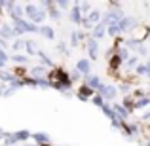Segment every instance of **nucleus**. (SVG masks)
Wrapping results in <instances>:
<instances>
[{
	"instance_id": "f257e3e1",
	"label": "nucleus",
	"mask_w": 150,
	"mask_h": 146,
	"mask_svg": "<svg viewBox=\"0 0 150 146\" xmlns=\"http://www.w3.org/2000/svg\"><path fill=\"white\" fill-rule=\"evenodd\" d=\"M124 17H125V15H124V10H112V8H110V10L105 13V17H103V23H105L106 27L120 25V21Z\"/></svg>"
},
{
	"instance_id": "f03ea898",
	"label": "nucleus",
	"mask_w": 150,
	"mask_h": 146,
	"mask_svg": "<svg viewBox=\"0 0 150 146\" xmlns=\"http://www.w3.org/2000/svg\"><path fill=\"white\" fill-rule=\"evenodd\" d=\"M99 23H103V21H101V11H99V10H93L89 15H86V17H84V21H82V27H84L86 30H89V32H91V30L95 29Z\"/></svg>"
},
{
	"instance_id": "7ed1b4c3",
	"label": "nucleus",
	"mask_w": 150,
	"mask_h": 146,
	"mask_svg": "<svg viewBox=\"0 0 150 146\" xmlns=\"http://www.w3.org/2000/svg\"><path fill=\"white\" fill-rule=\"evenodd\" d=\"M120 29H122V32H127V30L139 29V19H137V17H131V15H125V17L120 21Z\"/></svg>"
},
{
	"instance_id": "20e7f679",
	"label": "nucleus",
	"mask_w": 150,
	"mask_h": 146,
	"mask_svg": "<svg viewBox=\"0 0 150 146\" xmlns=\"http://www.w3.org/2000/svg\"><path fill=\"white\" fill-rule=\"evenodd\" d=\"M148 36H150V27H139V29L133 30L131 40H135V42H139V44H143V42H148Z\"/></svg>"
},
{
	"instance_id": "39448f33",
	"label": "nucleus",
	"mask_w": 150,
	"mask_h": 146,
	"mask_svg": "<svg viewBox=\"0 0 150 146\" xmlns=\"http://www.w3.org/2000/svg\"><path fill=\"white\" fill-rule=\"evenodd\" d=\"M124 65V61H122V57L116 53V51L110 49V59H108V70L114 74H118V70H120V66Z\"/></svg>"
},
{
	"instance_id": "423d86ee",
	"label": "nucleus",
	"mask_w": 150,
	"mask_h": 146,
	"mask_svg": "<svg viewBox=\"0 0 150 146\" xmlns=\"http://www.w3.org/2000/svg\"><path fill=\"white\" fill-rule=\"evenodd\" d=\"M82 2H72V10H70L69 17L70 21L74 23V25H82V21H84V17H82V8H80Z\"/></svg>"
},
{
	"instance_id": "0eeeda50",
	"label": "nucleus",
	"mask_w": 150,
	"mask_h": 146,
	"mask_svg": "<svg viewBox=\"0 0 150 146\" xmlns=\"http://www.w3.org/2000/svg\"><path fill=\"white\" fill-rule=\"evenodd\" d=\"M93 95H95V91H93L91 87H89V85H80V87H78V91H76V97L80 99V101H91L93 99Z\"/></svg>"
},
{
	"instance_id": "6e6552de",
	"label": "nucleus",
	"mask_w": 150,
	"mask_h": 146,
	"mask_svg": "<svg viewBox=\"0 0 150 146\" xmlns=\"http://www.w3.org/2000/svg\"><path fill=\"white\" fill-rule=\"evenodd\" d=\"M99 95L105 99V101H114L118 95V87H114V85H103L99 89Z\"/></svg>"
},
{
	"instance_id": "1a4fd4ad",
	"label": "nucleus",
	"mask_w": 150,
	"mask_h": 146,
	"mask_svg": "<svg viewBox=\"0 0 150 146\" xmlns=\"http://www.w3.org/2000/svg\"><path fill=\"white\" fill-rule=\"evenodd\" d=\"M114 108V112H116V116H118V120L122 121V123H127V120H129V110L125 108L124 104H116V102H114V104H110Z\"/></svg>"
},
{
	"instance_id": "9d476101",
	"label": "nucleus",
	"mask_w": 150,
	"mask_h": 146,
	"mask_svg": "<svg viewBox=\"0 0 150 146\" xmlns=\"http://www.w3.org/2000/svg\"><path fill=\"white\" fill-rule=\"evenodd\" d=\"M84 82H86V85H89V87H91L95 93H99V89L105 85V84L101 82V78H99V76H93V74H89V76H84Z\"/></svg>"
},
{
	"instance_id": "9b49d317",
	"label": "nucleus",
	"mask_w": 150,
	"mask_h": 146,
	"mask_svg": "<svg viewBox=\"0 0 150 146\" xmlns=\"http://www.w3.org/2000/svg\"><path fill=\"white\" fill-rule=\"evenodd\" d=\"M11 38H15V30L11 25H8V23H2L0 25V40H11Z\"/></svg>"
},
{
	"instance_id": "f8f14e48",
	"label": "nucleus",
	"mask_w": 150,
	"mask_h": 146,
	"mask_svg": "<svg viewBox=\"0 0 150 146\" xmlns=\"http://www.w3.org/2000/svg\"><path fill=\"white\" fill-rule=\"evenodd\" d=\"M48 68L46 66H42V65H38V66H33V68L29 70V76L30 78H34V80H42V78H48Z\"/></svg>"
},
{
	"instance_id": "ddd939ff",
	"label": "nucleus",
	"mask_w": 150,
	"mask_h": 146,
	"mask_svg": "<svg viewBox=\"0 0 150 146\" xmlns=\"http://www.w3.org/2000/svg\"><path fill=\"white\" fill-rule=\"evenodd\" d=\"M76 70L82 76H89V74H91V63H89V59H78Z\"/></svg>"
},
{
	"instance_id": "4468645a",
	"label": "nucleus",
	"mask_w": 150,
	"mask_h": 146,
	"mask_svg": "<svg viewBox=\"0 0 150 146\" xmlns=\"http://www.w3.org/2000/svg\"><path fill=\"white\" fill-rule=\"evenodd\" d=\"M106 29H108V27H106L105 23H99V25H97L95 29H93L91 32H89V38H93V40L99 42L101 38H105V36H106Z\"/></svg>"
},
{
	"instance_id": "2eb2a0df",
	"label": "nucleus",
	"mask_w": 150,
	"mask_h": 146,
	"mask_svg": "<svg viewBox=\"0 0 150 146\" xmlns=\"http://www.w3.org/2000/svg\"><path fill=\"white\" fill-rule=\"evenodd\" d=\"M86 49H88V53H89V59H93V61H95V59H97V53H99V42L93 40V38H89V40L86 42Z\"/></svg>"
},
{
	"instance_id": "dca6fc26",
	"label": "nucleus",
	"mask_w": 150,
	"mask_h": 146,
	"mask_svg": "<svg viewBox=\"0 0 150 146\" xmlns=\"http://www.w3.org/2000/svg\"><path fill=\"white\" fill-rule=\"evenodd\" d=\"M11 137H13V140L19 144V142H25L27 139H30V137H33V133H30V131H27V129H21V131L11 133Z\"/></svg>"
},
{
	"instance_id": "f3484780",
	"label": "nucleus",
	"mask_w": 150,
	"mask_h": 146,
	"mask_svg": "<svg viewBox=\"0 0 150 146\" xmlns=\"http://www.w3.org/2000/svg\"><path fill=\"white\" fill-rule=\"evenodd\" d=\"M23 15H25V6H21V4H17V6L10 11V17L13 19V21H17V19H25Z\"/></svg>"
},
{
	"instance_id": "a211bd4d",
	"label": "nucleus",
	"mask_w": 150,
	"mask_h": 146,
	"mask_svg": "<svg viewBox=\"0 0 150 146\" xmlns=\"http://www.w3.org/2000/svg\"><path fill=\"white\" fill-rule=\"evenodd\" d=\"M61 13H63V11L57 8V4L51 2V6L48 8V17H51L53 21H59V19H61Z\"/></svg>"
},
{
	"instance_id": "6ab92c4d",
	"label": "nucleus",
	"mask_w": 150,
	"mask_h": 146,
	"mask_svg": "<svg viewBox=\"0 0 150 146\" xmlns=\"http://www.w3.org/2000/svg\"><path fill=\"white\" fill-rule=\"evenodd\" d=\"M38 34H42V36L48 38V40H53L55 38V30H53V27H50V25H42L40 30H38Z\"/></svg>"
},
{
	"instance_id": "aec40b11",
	"label": "nucleus",
	"mask_w": 150,
	"mask_h": 146,
	"mask_svg": "<svg viewBox=\"0 0 150 146\" xmlns=\"http://www.w3.org/2000/svg\"><path fill=\"white\" fill-rule=\"evenodd\" d=\"M101 110H103V114H105V116L110 120V123H114V121H120V120H118V116H116V112H114V108H112V106L105 104Z\"/></svg>"
},
{
	"instance_id": "412c9836",
	"label": "nucleus",
	"mask_w": 150,
	"mask_h": 146,
	"mask_svg": "<svg viewBox=\"0 0 150 146\" xmlns=\"http://www.w3.org/2000/svg\"><path fill=\"white\" fill-rule=\"evenodd\" d=\"M135 74L137 76H148L150 78V63H141L135 68Z\"/></svg>"
},
{
	"instance_id": "4be33fe9",
	"label": "nucleus",
	"mask_w": 150,
	"mask_h": 146,
	"mask_svg": "<svg viewBox=\"0 0 150 146\" xmlns=\"http://www.w3.org/2000/svg\"><path fill=\"white\" fill-rule=\"evenodd\" d=\"M15 78H17L15 72H10V70H2V72H0V82H4V84H8V85H10Z\"/></svg>"
},
{
	"instance_id": "5701e85b",
	"label": "nucleus",
	"mask_w": 150,
	"mask_h": 146,
	"mask_svg": "<svg viewBox=\"0 0 150 146\" xmlns=\"http://www.w3.org/2000/svg\"><path fill=\"white\" fill-rule=\"evenodd\" d=\"M33 140H36L40 146L42 144H48L50 142V135H48V133H42V131L40 133H33Z\"/></svg>"
},
{
	"instance_id": "b1692460",
	"label": "nucleus",
	"mask_w": 150,
	"mask_h": 146,
	"mask_svg": "<svg viewBox=\"0 0 150 146\" xmlns=\"http://www.w3.org/2000/svg\"><path fill=\"white\" fill-rule=\"evenodd\" d=\"M25 49H27L29 55H38V53H40V49H38V42H34V40H27Z\"/></svg>"
},
{
	"instance_id": "393cba45",
	"label": "nucleus",
	"mask_w": 150,
	"mask_h": 146,
	"mask_svg": "<svg viewBox=\"0 0 150 146\" xmlns=\"http://www.w3.org/2000/svg\"><path fill=\"white\" fill-rule=\"evenodd\" d=\"M38 10H40V8L34 6V4H25V15L29 17V21H33V17L38 13Z\"/></svg>"
},
{
	"instance_id": "a878e982",
	"label": "nucleus",
	"mask_w": 150,
	"mask_h": 146,
	"mask_svg": "<svg viewBox=\"0 0 150 146\" xmlns=\"http://www.w3.org/2000/svg\"><path fill=\"white\" fill-rule=\"evenodd\" d=\"M38 57H40V63H42V66H46V65H48L51 70H53V68H57V66L53 65V61L50 59V55H46L44 51H40V53H38Z\"/></svg>"
},
{
	"instance_id": "bb28decb",
	"label": "nucleus",
	"mask_w": 150,
	"mask_h": 146,
	"mask_svg": "<svg viewBox=\"0 0 150 146\" xmlns=\"http://www.w3.org/2000/svg\"><path fill=\"white\" fill-rule=\"evenodd\" d=\"M118 89H120V93H122V95H125V97L133 95V93H131V89H133V87H131V82H122Z\"/></svg>"
},
{
	"instance_id": "cd10ccee",
	"label": "nucleus",
	"mask_w": 150,
	"mask_h": 146,
	"mask_svg": "<svg viewBox=\"0 0 150 146\" xmlns=\"http://www.w3.org/2000/svg\"><path fill=\"white\" fill-rule=\"evenodd\" d=\"M10 59L15 63V65H27V63H29V57L23 55V53H13V57H10Z\"/></svg>"
},
{
	"instance_id": "c85d7f7f",
	"label": "nucleus",
	"mask_w": 150,
	"mask_h": 146,
	"mask_svg": "<svg viewBox=\"0 0 150 146\" xmlns=\"http://www.w3.org/2000/svg\"><path fill=\"white\" fill-rule=\"evenodd\" d=\"M139 65H141V63H139V55H131V57L127 59V63H125V68H129V70L133 68V70H135Z\"/></svg>"
},
{
	"instance_id": "c756f323",
	"label": "nucleus",
	"mask_w": 150,
	"mask_h": 146,
	"mask_svg": "<svg viewBox=\"0 0 150 146\" xmlns=\"http://www.w3.org/2000/svg\"><path fill=\"white\" fill-rule=\"evenodd\" d=\"M150 104V95L139 99V101H135V110H141V108H146V106Z\"/></svg>"
},
{
	"instance_id": "7c9ffc66",
	"label": "nucleus",
	"mask_w": 150,
	"mask_h": 146,
	"mask_svg": "<svg viewBox=\"0 0 150 146\" xmlns=\"http://www.w3.org/2000/svg\"><path fill=\"white\" fill-rule=\"evenodd\" d=\"M25 46H27V40H21V38H15V40H13V44H11V48H13V51L17 53V51L25 49Z\"/></svg>"
},
{
	"instance_id": "2f4dec72",
	"label": "nucleus",
	"mask_w": 150,
	"mask_h": 146,
	"mask_svg": "<svg viewBox=\"0 0 150 146\" xmlns=\"http://www.w3.org/2000/svg\"><path fill=\"white\" fill-rule=\"evenodd\" d=\"M89 102H91L93 106H99V108H103V106L106 104V101H105V99H103V97L99 95V93H95V95H93V99H91Z\"/></svg>"
},
{
	"instance_id": "473e14b6",
	"label": "nucleus",
	"mask_w": 150,
	"mask_h": 146,
	"mask_svg": "<svg viewBox=\"0 0 150 146\" xmlns=\"http://www.w3.org/2000/svg\"><path fill=\"white\" fill-rule=\"evenodd\" d=\"M106 34H108V36H118V34H122L120 25H112V27H108V29H106Z\"/></svg>"
},
{
	"instance_id": "72a5a7b5",
	"label": "nucleus",
	"mask_w": 150,
	"mask_h": 146,
	"mask_svg": "<svg viewBox=\"0 0 150 146\" xmlns=\"http://www.w3.org/2000/svg\"><path fill=\"white\" fill-rule=\"evenodd\" d=\"M78 44H80L78 30H72V32H70V48H78Z\"/></svg>"
},
{
	"instance_id": "f704fd0d",
	"label": "nucleus",
	"mask_w": 150,
	"mask_h": 146,
	"mask_svg": "<svg viewBox=\"0 0 150 146\" xmlns=\"http://www.w3.org/2000/svg\"><path fill=\"white\" fill-rule=\"evenodd\" d=\"M55 4H57V8H59L61 11H63V10H69V8L72 10V2H69V0H57Z\"/></svg>"
},
{
	"instance_id": "c9c22d12",
	"label": "nucleus",
	"mask_w": 150,
	"mask_h": 146,
	"mask_svg": "<svg viewBox=\"0 0 150 146\" xmlns=\"http://www.w3.org/2000/svg\"><path fill=\"white\" fill-rule=\"evenodd\" d=\"M135 53L141 55V57H146V55H148V48L144 44H141V46H137V48H135Z\"/></svg>"
},
{
	"instance_id": "e433bc0d",
	"label": "nucleus",
	"mask_w": 150,
	"mask_h": 146,
	"mask_svg": "<svg viewBox=\"0 0 150 146\" xmlns=\"http://www.w3.org/2000/svg\"><path fill=\"white\" fill-rule=\"evenodd\" d=\"M80 8H82V13H86V15H89V13H91V4H89V2H82L80 4Z\"/></svg>"
},
{
	"instance_id": "4c0bfd02",
	"label": "nucleus",
	"mask_w": 150,
	"mask_h": 146,
	"mask_svg": "<svg viewBox=\"0 0 150 146\" xmlns=\"http://www.w3.org/2000/svg\"><path fill=\"white\" fill-rule=\"evenodd\" d=\"M57 51H59V53L69 55V48H67V44H65V42H59V44H57Z\"/></svg>"
},
{
	"instance_id": "58836bf2",
	"label": "nucleus",
	"mask_w": 150,
	"mask_h": 146,
	"mask_svg": "<svg viewBox=\"0 0 150 146\" xmlns=\"http://www.w3.org/2000/svg\"><path fill=\"white\" fill-rule=\"evenodd\" d=\"M80 78H84V76H82V74L78 72L76 68H74L72 72H70V82H72V84H74V82H76V80H80Z\"/></svg>"
},
{
	"instance_id": "ea45409f",
	"label": "nucleus",
	"mask_w": 150,
	"mask_h": 146,
	"mask_svg": "<svg viewBox=\"0 0 150 146\" xmlns=\"http://www.w3.org/2000/svg\"><path fill=\"white\" fill-rule=\"evenodd\" d=\"M6 61H10V57H8L6 49H2V48H0V63H6Z\"/></svg>"
},
{
	"instance_id": "a19ab883",
	"label": "nucleus",
	"mask_w": 150,
	"mask_h": 146,
	"mask_svg": "<svg viewBox=\"0 0 150 146\" xmlns=\"http://www.w3.org/2000/svg\"><path fill=\"white\" fill-rule=\"evenodd\" d=\"M15 91H17V89H13V87H10V85H8V89L4 91V97H10V95H13Z\"/></svg>"
},
{
	"instance_id": "79ce46f5",
	"label": "nucleus",
	"mask_w": 150,
	"mask_h": 146,
	"mask_svg": "<svg viewBox=\"0 0 150 146\" xmlns=\"http://www.w3.org/2000/svg\"><path fill=\"white\" fill-rule=\"evenodd\" d=\"M141 120H144V121H150V110H148V112H144L143 116H141Z\"/></svg>"
},
{
	"instance_id": "37998d69",
	"label": "nucleus",
	"mask_w": 150,
	"mask_h": 146,
	"mask_svg": "<svg viewBox=\"0 0 150 146\" xmlns=\"http://www.w3.org/2000/svg\"><path fill=\"white\" fill-rule=\"evenodd\" d=\"M8 46H10V44H8V42H6V40H0V48H2V49H6V48H8Z\"/></svg>"
},
{
	"instance_id": "c03bdc74",
	"label": "nucleus",
	"mask_w": 150,
	"mask_h": 146,
	"mask_svg": "<svg viewBox=\"0 0 150 146\" xmlns=\"http://www.w3.org/2000/svg\"><path fill=\"white\" fill-rule=\"evenodd\" d=\"M8 89V87H6ZM6 89H0V97H4V91H6Z\"/></svg>"
},
{
	"instance_id": "a18cd8bd",
	"label": "nucleus",
	"mask_w": 150,
	"mask_h": 146,
	"mask_svg": "<svg viewBox=\"0 0 150 146\" xmlns=\"http://www.w3.org/2000/svg\"><path fill=\"white\" fill-rule=\"evenodd\" d=\"M2 66H4V63H0V72H2Z\"/></svg>"
},
{
	"instance_id": "49530a36",
	"label": "nucleus",
	"mask_w": 150,
	"mask_h": 146,
	"mask_svg": "<svg viewBox=\"0 0 150 146\" xmlns=\"http://www.w3.org/2000/svg\"><path fill=\"white\" fill-rule=\"evenodd\" d=\"M29 146H40V144H29Z\"/></svg>"
},
{
	"instance_id": "de8ad7c7",
	"label": "nucleus",
	"mask_w": 150,
	"mask_h": 146,
	"mask_svg": "<svg viewBox=\"0 0 150 146\" xmlns=\"http://www.w3.org/2000/svg\"><path fill=\"white\" fill-rule=\"evenodd\" d=\"M42 146H51V144H50V142H48V144H42Z\"/></svg>"
},
{
	"instance_id": "09e8293b",
	"label": "nucleus",
	"mask_w": 150,
	"mask_h": 146,
	"mask_svg": "<svg viewBox=\"0 0 150 146\" xmlns=\"http://www.w3.org/2000/svg\"><path fill=\"white\" fill-rule=\"evenodd\" d=\"M146 146H150V139H148V142H146Z\"/></svg>"
},
{
	"instance_id": "8fccbe9b",
	"label": "nucleus",
	"mask_w": 150,
	"mask_h": 146,
	"mask_svg": "<svg viewBox=\"0 0 150 146\" xmlns=\"http://www.w3.org/2000/svg\"><path fill=\"white\" fill-rule=\"evenodd\" d=\"M148 44H150V36H148Z\"/></svg>"
},
{
	"instance_id": "3c124183",
	"label": "nucleus",
	"mask_w": 150,
	"mask_h": 146,
	"mask_svg": "<svg viewBox=\"0 0 150 146\" xmlns=\"http://www.w3.org/2000/svg\"><path fill=\"white\" fill-rule=\"evenodd\" d=\"M148 63H150V59H148Z\"/></svg>"
}]
</instances>
